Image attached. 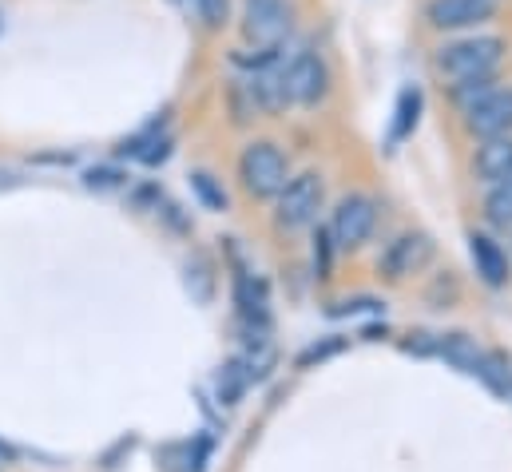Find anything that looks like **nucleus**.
<instances>
[{
	"label": "nucleus",
	"instance_id": "nucleus-1",
	"mask_svg": "<svg viewBox=\"0 0 512 472\" xmlns=\"http://www.w3.org/2000/svg\"><path fill=\"white\" fill-rule=\"evenodd\" d=\"M501 60H505V40L501 36H465V40H453V44L437 48L433 68L453 88V84H465V80L497 76Z\"/></svg>",
	"mask_w": 512,
	"mask_h": 472
},
{
	"label": "nucleus",
	"instance_id": "nucleus-2",
	"mask_svg": "<svg viewBox=\"0 0 512 472\" xmlns=\"http://www.w3.org/2000/svg\"><path fill=\"white\" fill-rule=\"evenodd\" d=\"M239 179L247 187V195L255 199H278V191L290 183V159L282 155L278 143L270 139H258L243 151L239 159Z\"/></svg>",
	"mask_w": 512,
	"mask_h": 472
},
{
	"label": "nucleus",
	"instance_id": "nucleus-3",
	"mask_svg": "<svg viewBox=\"0 0 512 472\" xmlns=\"http://www.w3.org/2000/svg\"><path fill=\"white\" fill-rule=\"evenodd\" d=\"M294 32L290 0H243V36L255 52H282Z\"/></svg>",
	"mask_w": 512,
	"mask_h": 472
},
{
	"label": "nucleus",
	"instance_id": "nucleus-4",
	"mask_svg": "<svg viewBox=\"0 0 512 472\" xmlns=\"http://www.w3.org/2000/svg\"><path fill=\"white\" fill-rule=\"evenodd\" d=\"M322 199H326V183H322V175H318V171L290 175V183L278 191V211H274L278 227L298 231V227L314 223V219H318V211H322Z\"/></svg>",
	"mask_w": 512,
	"mask_h": 472
},
{
	"label": "nucleus",
	"instance_id": "nucleus-5",
	"mask_svg": "<svg viewBox=\"0 0 512 472\" xmlns=\"http://www.w3.org/2000/svg\"><path fill=\"white\" fill-rule=\"evenodd\" d=\"M282 76H286V96H290V104H298V108H314V104H322L326 100V92H330V68H326V60L318 56V52H298L290 64H282Z\"/></svg>",
	"mask_w": 512,
	"mask_h": 472
},
{
	"label": "nucleus",
	"instance_id": "nucleus-6",
	"mask_svg": "<svg viewBox=\"0 0 512 472\" xmlns=\"http://www.w3.org/2000/svg\"><path fill=\"white\" fill-rule=\"evenodd\" d=\"M374 227H378V203L370 195H346L334 207L330 242L342 246V250H354V246H362L366 238L374 235Z\"/></svg>",
	"mask_w": 512,
	"mask_h": 472
},
{
	"label": "nucleus",
	"instance_id": "nucleus-7",
	"mask_svg": "<svg viewBox=\"0 0 512 472\" xmlns=\"http://www.w3.org/2000/svg\"><path fill=\"white\" fill-rule=\"evenodd\" d=\"M497 16V0H429L425 4V20L437 32H465V28H481Z\"/></svg>",
	"mask_w": 512,
	"mask_h": 472
},
{
	"label": "nucleus",
	"instance_id": "nucleus-8",
	"mask_svg": "<svg viewBox=\"0 0 512 472\" xmlns=\"http://www.w3.org/2000/svg\"><path fill=\"white\" fill-rule=\"evenodd\" d=\"M465 127L477 139H493V135H512V84H497L481 104H473L465 112Z\"/></svg>",
	"mask_w": 512,
	"mask_h": 472
},
{
	"label": "nucleus",
	"instance_id": "nucleus-9",
	"mask_svg": "<svg viewBox=\"0 0 512 472\" xmlns=\"http://www.w3.org/2000/svg\"><path fill=\"white\" fill-rule=\"evenodd\" d=\"M433 258V242L429 235H401L389 242V250L382 254V274L389 282H401L417 270H425V262Z\"/></svg>",
	"mask_w": 512,
	"mask_h": 472
},
{
	"label": "nucleus",
	"instance_id": "nucleus-10",
	"mask_svg": "<svg viewBox=\"0 0 512 472\" xmlns=\"http://www.w3.org/2000/svg\"><path fill=\"white\" fill-rule=\"evenodd\" d=\"M512 171V135H493V139H481L477 155H473V175L489 187L505 183Z\"/></svg>",
	"mask_w": 512,
	"mask_h": 472
},
{
	"label": "nucleus",
	"instance_id": "nucleus-11",
	"mask_svg": "<svg viewBox=\"0 0 512 472\" xmlns=\"http://www.w3.org/2000/svg\"><path fill=\"white\" fill-rule=\"evenodd\" d=\"M469 254H473V266H477L485 286H505L509 282V254L489 235H469Z\"/></svg>",
	"mask_w": 512,
	"mask_h": 472
},
{
	"label": "nucleus",
	"instance_id": "nucleus-12",
	"mask_svg": "<svg viewBox=\"0 0 512 472\" xmlns=\"http://www.w3.org/2000/svg\"><path fill=\"white\" fill-rule=\"evenodd\" d=\"M437 354L445 357L449 365H457L461 373H469V377H481V369H485V350H477V342L465 338V334L441 338V342H437Z\"/></svg>",
	"mask_w": 512,
	"mask_h": 472
},
{
	"label": "nucleus",
	"instance_id": "nucleus-13",
	"mask_svg": "<svg viewBox=\"0 0 512 472\" xmlns=\"http://www.w3.org/2000/svg\"><path fill=\"white\" fill-rule=\"evenodd\" d=\"M417 119H421V88H405L397 96V108H393V131H389V139L393 143L409 139L417 131Z\"/></svg>",
	"mask_w": 512,
	"mask_h": 472
},
{
	"label": "nucleus",
	"instance_id": "nucleus-14",
	"mask_svg": "<svg viewBox=\"0 0 512 472\" xmlns=\"http://www.w3.org/2000/svg\"><path fill=\"white\" fill-rule=\"evenodd\" d=\"M485 219L497 227V231H512V187L509 183H497L485 199Z\"/></svg>",
	"mask_w": 512,
	"mask_h": 472
},
{
	"label": "nucleus",
	"instance_id": "nucleus-15",
	"mask_svg": "<svg viewBox=\"0 0 512 472\" xmlns=\"http://www.w3.org/2000/svg\"><path fill=\"white\" fill-rule=\"evenodd\" d=\"M247 385H251V377H247L243 361H227L223 373H219V401H223V405H235Z\"/></svg>",
	"mask_w": 512,
	"mask_h": 472
},
{
	"label": "nucleus",
	"instance_id": "nucleus-16",
	"mask_svg": "<svg viewBox=\"0 0 512 472\" xmlns=\"http://www.w3.org/2000/svg\"><path fill=\"white\" fill-rule=\"evenodd\" d=\"M195 20L207 28V32H219L227 20H231V0H187Z\"/></svg>",
	"mask_w": 512,
	"mask_h": 472
},
{
	"label": "nucleus",
	"instance_id": "nucleus-17",
	"mask_svg": "<svg viewBox=\"0 0 512 472\" xmlns=\"http://www.w3.org/2000/svg\"><path fill=\"white\" fill-rule=\"evenodd\" d=\"M191 191L199 195V203L207 207V211H223L227 207V191L215 183V175H207V171H195L191 175Z\"/></svg>",
	"mask_w": 512,
	"mask_h": 472
},
{
	"label": "nucleus",
	"instance_id": "nucleus-18",
	"mask_svg": "<svg viewBox=\"0 0 512 472\" xmlns=\"http://www.w3.org/2000/svg\"><path fill=\"white\" fill-rule=\"evenodd\" d=\"M84 187L88 191H116V187H124V171L120 167H92L84 175Z\"/></svg>",
	"mask_w": 512,
	"mask_h": 472
},
{
	"label": "nucleus",
	"instance_id": "nucleus-19",
	"mask_svg": "<svg viewBox=\"0 0 512 472\" xmlns=\"http://www.w3.org/2000/svg\"><path fill=\"white\" fill-rule=\"evenodd\" d=\"M342 346H346V342H342V338H330V342H322V346H310V350H306V354L298 357V365H302V369H310V365H314V361H326V357H330V354H338V350H342Z\"/></svg>",
	"mask_w": 512,
	"mask_h": 472
},
{
	"label": "nucleus",
	"instance_id": "nucleus-20",
	"mask_svg": "<svg viewBox=\"0 0 512 472\" xmlns=\"http://www.w3.org/2000/svg\"><path fill=\"white\" fill-rule=\"evenodd\" d=\"M314 242H318V246H314V266H318L322 278H330V231H318Z\"/></svg>",
	"mask_w": 512,
	"mask_h": 472
},
{
	"label": "nucleus",
	"instance_id": "nucleus-21",
	"mask_svg": "<svg viewBox=\"0 0 512 472\" xmlns=\"http://www.w3.org/2000/svg\"><path fill=\"white\" fill-rule=\"evenodd\" d=\"M0 457H4V461H16V449H12V445H4V441H0Z\"/></svg>",
	"mask_w": 512,
	"mask_h": 472
},
{
	"label": "nucleus",
	"instance_id": "nucleus-22",
	"mask_svg": "<svg viewBox=\"0 0 512 472\" xmlns=\"http://www.w3.org/2000/svg\"><path fill=\"white\" fill-rule=\"evenodd\" d=\"M505 183H509V187H512V171H509V179H505Z\"/></svg>",
	"mask_w": 512,
	"mask_h": 472
}]
</instances>
